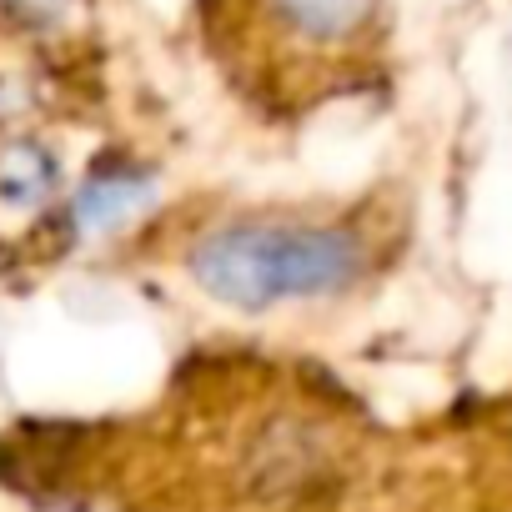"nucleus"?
Segmentation results:
<instances>
[{
  "label": "nucleus",
  "mask_w": 512,
  "mask_h": 512,
  "mask_svg": "<svg viewBox=\"0 0 512 512\" xmlns=\"http://www.w3.org/2000/svg\"><path fill=\"white\" fill-rule=\"evenodd\" d=\"M372 267V236L347 211H241L206 226L186 272L236 312H272L352 287Z\"/></svg>",
  "instance_id": "obj_1"
},
{
  "label": "nucleus",
  "mask_w": 512,
  "mask_h": 512,
  "mask_svg": "<svg viewBox=\"0 0 512 512\" xmlns=\"http://www.w3.org/2000/svg\"><path fill=\"white\" fill-rule=\"evenodd\" d=\"M231 71L282 96L352 76L382 36L387 0H201Z\"/></svg>",
  "instance_id": "obj_2"
}]
</instances>
